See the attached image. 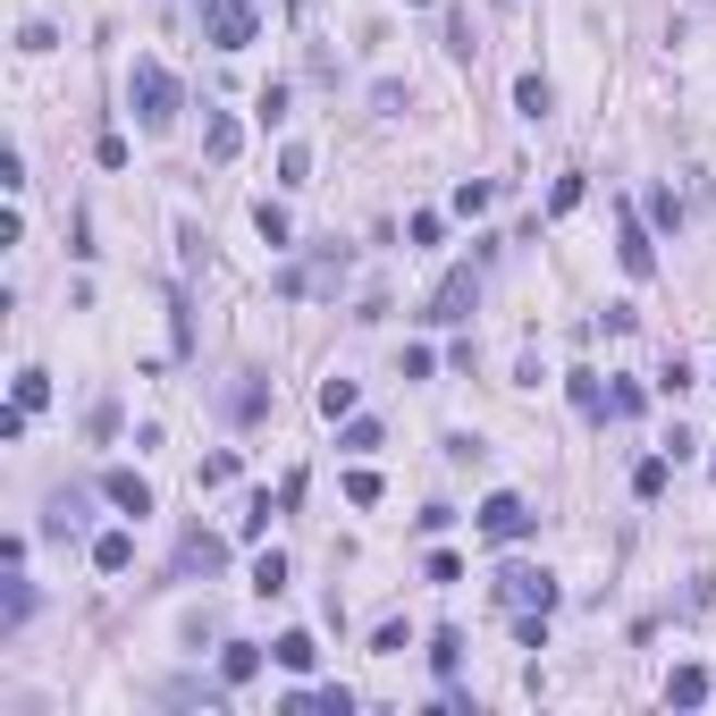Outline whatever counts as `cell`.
I'll use <instances>...</instances> for the list:
<instances>
[{
  "label": "cell",
  "instance_id": "obj_1",
  "mask_svg": "<svg viewBox=\"0 0 716 716\" xmlns=\"http://www.w3.org/2000/svg\"><path fill=\"white\" fill-rule=\"evenodd\" d=\"M127 110H135V127H144V135H161L169 119H177V76H169L161 60H135L127 67Z\"/></svg>",
  "mask_w": 716,
  "mask_h": 716
},
{
  "label": "cell",
  "instance_id": "obj_2",
  "mask_svg": "<svg viewBox=\"0 0 716 716\" xmlns=\"http://www.w3.org/2000/svg\"><path fill=\"white\" fill-rule=\"evenodd\" d=\"M472 531H481L489 548H515V540H531V531H540V506H531L522 489H489L481 515H472Z\"/></svg>",
  "mask_w": 716,
  "mask_h": 716
},
{
  "label": "cell",
  "instance_id": "obj_3",
  "mask_svg": "<svg viewBox=\"0 0 716 716\" xmlns=\"http://www.w3.org/2000/svg\"><path fill=\"white\" fill-rule=\"evenodd\" d=\"M497 607L506 616H556V582L540 565H497Z\"/></svg>",
  "mask_w": 716,
  "mask_h": 716
},
{
  "label": "cell",
  "instance_id": "obj_4",
  "mask_svg": "<svg viewBox=\"0 0 716 716\" xmlns=\"http://www.w3.org/2000/svg\"><path fill=\"white\" fill-rule=\"evenodd\" d=\"M261 26V0H202V42L211 51H245Z\"/></svg>",
  "mask_w": 716,
  "mask_h": 716
},
{
  "label": "cell",
  "instance_id": "obj_5",
  "mask_svg": "<svg viewBox=\"0 0 716 716\" xmlns=\"http://www.w3.org/2000/svg\"><path fill=\"white\" fill-rule=\"evenodd\" d=\"M472 304H481V270L464 261V270H447V279L430 287V312H422V321H439V329H464V321H472Z\"/></svg>",
  "mask_w": 716,
  "mask_h": 716
},
{
  "label": "cell",
  "instance_id": "obj_6",
  "mask_svg": "<svg viewBox=\"0 0 716 716\" xmlns=\"http://www.w3.org/2000/svg\"><path fill=\"white\" fill-rule=\"evenodd\" d=\"M616 254H624V270H632V279H650V270H657V236H650V220H641L632 202L616 211Z\"/></svg>",
  "mask_w": 716,
  "mask_h": 716
},
{
  "label": "cell",
  "instance_id": "obj_7",
  "mask_svg": "<svg viewBox=\"0 0 716 716\" xmlns=\"http://www.w3.org/2000/svg\"><path fill=\"white\" fill-rule=\"evenodd\" d=\"M346 279V245H329L312 270H279V295H321V287H337Z\"/></svg>",
  "mask_w": 716,
  "mask_h": 716
},
{
  "label": "cell",
  "instance_id": "obj_8",
  "mask_svg": "<svg viewBox=\"0 0 716 716\" xmlns=\"http://www.w3.org/2000/svg\"><path fill=\"white\" fill-rule=\"evenodd\" d=\"M220 565H229V548H220L211 531H186V540H177V565H169V573H177V582H195V573H220Z\"/></svg>",
  "mask_w": 716,
  "mask_h": 716
},
{
  "label": "cell",
  "instance_id": "obj_9",
  "mask_svg": "<svg viewBox=\"0 0 716 716\" xmlns=\"http://www.w3.org/2000/svg\"><path fill=\"white\" fill-rule=\"evenodd\" d=\"M101 497H110V506H119V515H152V481H144V472H127V464H119V472H101Z\"/></svg>",
  "mask_w": 716,
  "mask_h": 716
},
{
  "label": "cell",
  "instance_id": "obj_10",
  "mask_svg": "<svg viewBox=\"0 0 716 716\" xmlns=\"http://www.w3.org/2000/svg\"><path fill=\"white\" fill-rule=\"evenodd\" d=\"M236 144H245L236 110H211V119H202V152H211V161H236Z\"/></svg>",
  "mask_w": 716,
  "mask_h": 716
},
{
  "label": "cell",
  "instance_id": "obj_11",
  "mask_svg": "<svg viewBox=\"0 0 716 716\" xmlns=\"http://www.w3.org/2000/svg\"><path fill=\"white\" fill-rule=\"evenodd\" d=\"M565 396H573L582 422H607V388H598V371H565Z\"/></svg>",
  "mask_w": 716,
  "mask_h": 716
},
{
  "label": "cell",
  "instance_id": "obj_12",
  "mask_svg": "<svg viewBox=\"0 0 716 716\" xmlns=\"http://www.w3.org/2000/svg\"><path fill=\"white\" fill-rule=\"evenodd\" d=\"M270 657H279L287 675H312V666H321V641H312V632H279V641H270Z\"/></svg>",
  "mask_w": 716,
  "mask_h": 716
},
{
  "label": "cell",
  "instance_id": "obj_13",
  "mask_svg": "<svg viewBox=\"0 0 716 716\" xmlns=\"http://www.w3.org/2000/svg\"><path fill=\"white\" fill-rule=\"evenodd\" d=\"M254 675H261V650H254V641H229V650H220V683L245 691Z\"/></svg>",
  "mask_w": 716,
  "mask_h": 716
},
{
  "label": "cell",
  "instance_id": "obj_14",
  "mask_svg": "<svg viewBox=\"0 0 716 716\" xmlns=\"http://www.w3.org/2000/svg\"><path fill=\"white\" fill-rule=\"evenodd\" d=\"M708 700V666H675L666 675V708H700Z\"/></svg>",
  "mask_w": 716,
  "mask_h": 716
},
{
  "label": "cell",
  "instance_id": "obj_15",
  "mask_svg": "<svg viewBox=\"0 0 716 716\" xmlns=\"http://www.w3.org/2000/svg\"><path fill=\"white\" fill-rule=\"evenodd\" d=\"M135 565V531H101L94 540V573H127Z\"/></svg>",
  "mask_w": 716,
  "mask_h": 716
},
{
  "label": "cell",
  "instance_id": "obj_16",
  "mask_svg": "<svg viewBox=\"0 0 716 716\" xmlns=\"http://www.w3.org/2000/svg\"><path fill=\"white\" fill-rule=\"evenodd\" d=\"M287 708H321V716H355V691L329 683V691H287Z\"/></svg>",
  "mask_w": 716,
  "mask_h": 716
},
{
  "label": "cell",
  "instance_id": "obj_17",
  "mask_svg": "<svg viewBox=\"0 0 716 716\" xmlns=\"http://www.w3.org/2000/svg\"><path fill=\"white\" fill-rule=\"evenodd\" d=\"M666 472H675V456H641V464H632V497H641V506L666 497Z\"/></svg>",
  "mask_w": 716,
  "mask_h": 716
},
{
  "label": "cell",
  "instance_id": "obj_18",
  "mask_svg": "<svg viewBox=\"0 0 716 716\" xmlns=\"http://www.w3.org/2000/svg\"><path fill=\"white\" fill-rule=\"evenodd\" d=\"M430 666H439V683H456L464 675V632H430Z\"/></svg>",
  "mask_w": 716,
  "mask_h": 716
},
{
  "label": "cell",
  "instance_id": "obj_19",
  "mask_svg": "<svg viewBox=\"0 0 716 716\" xmlns=\"http://www.w3.org/2000/svg\"><path fill=\"white\" fill-rule=\"evenodd\" d=\"M515 110H522V119H548V110H556L548 76H522V85H515Z\"/></svg>",
  "mask_w": 716,
  "mask_h": 716
},
{
  "label": "cell",
  "instance_id": "obj_20",
  "mask_svg": "<svg viewBox=\"0 0 716 716\" xmlns=\"http://www.w3.org/2000/svg\"><path fill=\"white\" fill-rule=\"evenodd\" d=\"M254 590H261V598H279V590H287V556H279V548L254 556Z\"/></svg>",
  "mask_w": 716,
  "mask_h": 716
},
{
  "label": "cell",
  "instance_id": "obj_21",
  "mask_svg": "<svg viewBox=\"0 0 716 716\" xmlns=\"http://www.w3.org/2000/svg\"><path fill=\"white\" fill-rule=\"evenodd\" d=\"M229 413H236V422H261V413H270V388H261L254 371H245V388L229 396Z\"/></svg>",
  "mask_w": 716,
  "mask_h": 716
},
{
  "label": "cell",
  "instance_id": "obj_22",
  "mask_svg": "<svg viewBox=\"0 0 716 716\" xmlns=\"http://www.w3.org/2000/svg\"><path fill=\"white\" fill-rule=\"evenodd\" d=\"M582 195H590V186H582V169H565V177L548 186V211L565 220V211H582Z\"/></svg>",
  "mask_w": 716,
  "mask_h": 716
},
{
  "label": "cell",
  "instance_id": "obj_23",
  "mask_svg": "<svg viewBox=\"0 0 716 716\" xmlns=\"http://www.w3.org/2000/svg\"><path fill=\"white\" fill-rule=\"evenodd\" d=\"M650 229H666V236L683 229V195H675V186H657V195H650Z\"/></svg>",
  "mask_w": 716,
  "mask_h": 716
},
{
  "label": "cell",
  "instance_id": "obj_24",
  "mask_svg": "<svg viewBox=\"0 0 716 716\" xmlns=\"http://www.w3.org/2000/svg\"><path fill=\"white\" fill-rule=\"evenodd\" d=\"M254 229H261V245H287V236H295V229H287V211H279L270 195L254 202Z\"/></svg>",
  "mask_w": 716,
  "mask_h": 716
},
{
  "label": "cell",
  "instance_id": "obj_25",
  "mask_svg": "<svg viewBox=\"0 0 716 716\" xmlns=\"http://www.w3.org/2000/svg\"><path fill=\"white\" fill-rule=\"evenodd\" d=\"M355 413V380H321V422H346Z\"/></svg>",
  "mask_w": 716,
  "mask_h": 716
},
{
  "label": "cell",
  "instance_id": "obj_26",
  "mask_svg": "<svg viewBox=\"0 0 716 716\" xmlns=\"http://www.w3.org/2000/svg\"><path fill=\"white\" fill-rule=\"evenodd\" d=\"M489 202H497V186H489V177H464V186H456V211H464V220H481Z\"/></svg>",
  "mask_w": 716,
  "mask_h": 716
},
{
  "label": "cell",
  "instance_id": "obj_27",
  "mask_svg": "<svg viewBox=\"0 0 716 716\" xmlns=\"http://www.w3.org/2000/svg\"><path fill=\"white\" fill-rule=\"evenodd\" d=\"M279 186H312V152H304V144L279 152Z\"/></svg>",
  "mask_w": 716,
  "mask_h": 716
},
{
  "label": "cell",
  "instance_id": "obj_28",
  "mask_svg": "<svg viewBox=\"0 0 716 716\" xmlns=\"http://www.w3.org/2000/svg\"><path fill=\"white\" fill-rule=\"evenodd\" d=\"M641 405H650V396H641V380H616V388H607V413H616V422H632Z\"/></svg>",
  "mask_w": 716,
  "mask_h": 716
},
{
  "label": "cell",
  "instance_id": "obj_29",
  "mask_svg": "<svg viewBox=\"0 0 716 716\" xmlns=\"http://www.w3.org/2000/svg\"><path fill=\"white\" fill-rule=\"evenodd\" d=\"M337 447H346V456H371V447H380V422H362V413H346V439H337Z\"/></svg>",
  "mask_w": 716,
  "mask_h": 716
},
{
  "label": "cell",
  "instance_id": "obj_30",
  "mask_svg": "<svg viewBox=\"0 0 716 716\" xmlns=\"http://www.w3.org/2000/svg\"><path fill=\"white\" fill-rule=\"evenodd\" d=\"M17 405H26V413H42V405H51V380H42V371H17Z\"/></svg>",
  "mask_w": 716,
  "mask_h": 716
},
{
  "label": "cell",
  "instance_id": "obj_31",
  "mask_svg": "<svg viewBox=\"0 0 716 716\" xmlns=\"http://www.w3.org/2000/svg\"><path fill=\"white\" fill-rule=\"evenodd\" d=\"M51 42H60V34L42 26V17H26V26H17V51H34V60H42V51H51Z\"/></svg>",
  "mask_w": 716,
  "mask_h": 716
},
{
  "label": "cell",
  "instance_id": "obj_32",
  "mask_svg": "<svg viewBox=\"0 0 716 716\" xmlns=\"http://www.w3.org/2000/svg\"><path fill=\"white\" fill-rule=\"evenodd\" d=\"M270 515H287V506H270V497H254V506H245V522H236V531H245V540H261V531H270Z\"/></svg>",
  "mask_w": 716,
  "mask_h": 716
},
{
  "label": "cell",
  "instance_id": "obj_33",
  "mask_svg": "<svg viewBox=\"0 0 716 716\" xmlns=\"http://www.w3.org/2000/svg\"><path fill=\"white\" fill-rule=\"evenodd\" d=\"M236 481V456L229 447H220V456H202V489H229Z\"/></svg>",
  "mask_w": 716,
  "mask_h": 716
},
{
  "label": "cell",
  "instance_id": "obj_34",
  "mask_svg": "<svg viewBox=\"0 0 716 716\" xmlns=\"http://www.w3.org/2000/svg\"><path fill=\"white\" fill-rule=\"evenodd\" d=\"M254 110H261V127H279V119H287V85H261Z\"/></svg>",
  "mask_w": 716,
  "mask_h": 716
},
{
  "label": "cell",
  "instance_id": "obj_35",
  "mask_svg": "<svg viewBox=\"0 0 716 716\" xmlns=\"http://www.w3.org/2000/svg\"><path fill=\"white\" fill-rule=\"evenodd\" d=\"M430 582H464V556H447V548H430V565H422Z\"/></svg>",
  "mask_w": 716,
  "mask_h": 716
},
{
  "label": "cell",
  "instance_id": "obj_36",
  "mask_svg": "<svg viewBox=\"0 0 716 716\" xmlns=\"http://www.w3.org/2000/svg\"><path fill=\"white\" fill-rule=\"evenodd\" d=\"M515 641L522 650H548V616H515Z\"/></svg>",
  "mask_w": 716,
  "mask_h": 716
},
{
  "label": "cell",
  "instance_id": "obj_37",
  "mask_svg": "<svg viewBox=\"0 0 716 716\" xmlns=\"http://www.w3.org/2000/svg\"><path fill=\"white\" fill-rule=\"evenodd\" d=\"M447 51H456V60H472V51H481V42H472V17H447Z\"/></svg>",
  "mask_w": 716,
  "mask_h": 716
},
{
  "label": "cell",
  "instance_id": "obj_38",
  "mask_svg": "<svg viewBox=\"0 0 716 716\" xmlns=\"http://www.w3.org/2000/svg\"><path fill=\"white\" fill-rule=\"evenodd\" d=\"M346 497H355V506H380V472H346Z\"/></svg>",
  "mask_w": 716,
  "mask_h": 716
},
{
  "label": "cell",
  "instance_id": "obj_39",
  "mask_svg": "<svg viewBox=\"0 0 716 716\" xmlns=\"http://www.w3.org/2000/svg\"><path fill=\"white\" fill-rule=\"evenodd\" d=\"M34 616V582H17V573H9V624H26Z\"/></svg>",
  "mask_w": 716,
  "mask_h": 716
},
{
  "label": "cell",
  "instance_id": "obj_40",
  "mask_svg": "<svg viewBox=\"0 0 716 716\" xmlns=\"http://www.w3.org/2000/svg\"><path fill=\"white\" fill-rule=\"evenodd\" d=\"M413 9H422V0H413Z\"/></svg>",
  "mask_w": 716,
  "mask_h": 716
}]
</instances>
